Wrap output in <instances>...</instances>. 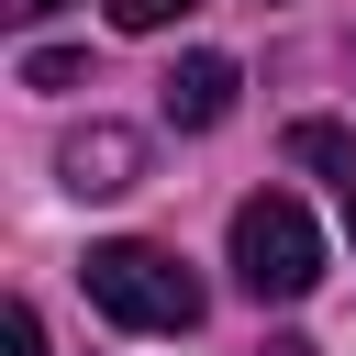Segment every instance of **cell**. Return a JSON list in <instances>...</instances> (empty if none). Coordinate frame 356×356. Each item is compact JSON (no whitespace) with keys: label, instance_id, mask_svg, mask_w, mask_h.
<instances>
[{"label":"cell","instance_id":"obj_7","mask_svg":"<svg viewBox=\"0 0 356 356\" xmlns=\"http://www.w3.org/2000/svg\"><path fill=\"white\" fill-rule=\"evenodd\" d=\"M178 11H200V0H111V22H122V33H167Z\"/></svg>","mask_w":356,"mask_h":356},{"label":"cell","instance_id":"obj_1","mask_svg":"<svg viewBox=\"0 0 356 356\" xmlns=\"http://www.w3.org/2000/svg\"><path fill=\"white\" fill-rule=\"evenodd\" d=\"M78 289H89V312H111L122 334H189V323H200V278H189L167 245H145V234L89 245V256H78Z\"/></svg>","mask_w":356,"mask_h":356},{"label":"cell","instance_id":"obj_6","mask_svg":"<svg viewBox=\"0 0 356 356\" xmlns=\"http://www.w3.org/2000/svg\"><path fill=\"white\" fill-rule=\"evenodd\" d=\"M22 89H44V100H56V89H89V56H78V44H33V56H22Z\"/></svg>","mask_w":356,"mask_h":356},{"label":"cell","instance_id":"obj_5","mask_svg":"<svg viewBox=\"0 0 356 356\" xmlns=\"http://www.w3.org/2000/svg\"><path fill=\"white\" fill-rule=\"evenodd\" d=\"M289 156H300V167H323V178H345V189H356V145H345V134H334V122H289Z\"/></svg>","mask_w":356,"mask_h":356},{"label":"cell","instance_id":"obj_3","mask_svg":"<svg viewBox=\"0 0 356 356\" xmlns=\"http://www.w3.org/2000/svg\"><path fill=\"white\" fill-rule=\"evenodd\" d=\"M134 167H145V145H134L122 122H78V134L56 145V178H67L78 200H111V189H134Z\"/></svg>","mask_w":356,"mask_h":356},{"label":"cell","instance_id":"obj_8","mask_svg":"<svg viewBox=\"0 0 356 356\" xmlns=\"http://www.w3.org/2000/svg\"><path fill=\"white\" fill-rule=\"evenodd\" d=\"M0 356H44V323H33V312H22V300H11V312H0Z\"/></svg>","mask_w":356,"mask_h":356},{"label":"cell","instance_id":"obj_9","mask_svg":"<svg viewBox=\"0 0 356 356\" xmlns=\"http://www.w3.org/2000/svg\"><path fill=\"white\" fill-rule=\"evenodd\" d=\"M0 11H11V22H44V11H67V0H0Z\"/></svg>","mask_w":356,"mask_h":356},{"label":"cell","instance_id":"obj_2","mask_svg":"<svg viewBox=\"0 0 356 356\" xmlns=\"http://www.w3.org/2000/svg\"><path fill=\"white\" fill-rule=\"evenodd\" d=\"M234 278H245L256 300H312V278H323V234H312V211H300L289 189L234 200Z\"/></svg>","mask_w":356,"mask_h":356},{"label":"cell","instance_id":"obj_10","mask_svg":"<svg viewBox=\"0 0 356 356\" xmlns=\"http://www.w3.org/2000/svg\"><path fill=\"white\" fill-rule=\"evenodd\" d=\"M345 222H356V189H345Z\"/></svg>","mask_w":356,"mask_h":356},{"label":"cell","instance_id":"obj_4","mask_svg":"<svg viewBox=\"0 0 356 356\" xmlns=\"http://www.w3.org/2000/svg\"><path fill=\"white\" fill-rule=\"evenodd\" d=\"M234 89H245L234 56H178V67H167V122H178V134H211V122L234 111Z\"/></svg>","mask_w":356,"mask_h":356}]
</instances>
